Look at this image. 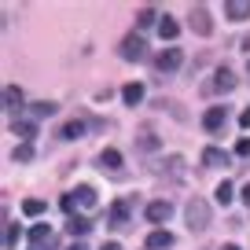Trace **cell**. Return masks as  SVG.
Returning a JSON list of instances; mask_svg holds the SVG:
<instances>
[{
	"label": "cell",
	"instance_id": "obj_19",
	"mask_svg": "<svg viewBox=\"0 0 250 250\" xmlns=\"http://www.w3.org/2000/svg\"><path fill=\"white\" fill-rule=\"evenodd\" d=\"M30 239H33V247H52V228L48 225H37V228H30Z\"/></svg>",
	"mask_w": 250,
	"mask_h": 250
},
{
	"label": "cell",
	"instance_id": "obj_29",
	"mask_svg": "<svg viewBox=\"0 0 250 250\" xmlns=\"http://www.w3.org/2000/svg\"><path fill=\"white\" fill-rule=\"evenodd\" d=\"M74 206H78V195H74V191H70V195H62V210L74 213Z\"/></svg>",
	"mask_w": 250,
	"mask_h": 250
},
{
	"label": "cell",
	"instance_id": "obj_20",
	"mask_svg": "<svg viewBox=\"0 0 250 250\" xmlns=\"http://www.w3.org/2000/svg\"><path fill=\"white\" fill-rule=\"evenodd\" d=\"M158 33H162V41H177V33H180V26H177V22H173V19H169V15H166V19H162V22H158Z\"/></svg>",
	"mask_w": 250,
	"mask_h": 250
},
{
	"label": "cell",
	"instance_id": "obj_3",
	"mask_svg": "<svg viewBox=\"0 0 250 250\" xmlns=\"http://www.w3.org/2000/svg\"><path fill=\"white\" fill-rule=\"evenodd\" d=\"M188 26H191V33H199V37H210V33H213L210 11H206L203 4H195V8H191V15H188Z\"/></svg>",
	"mask_w": 250,
	"mask_h": 250
},
{
	"label": "cell",
	"instance_id": "obj_34",
	"mask_svg": "<svg viewBox=\"0 0 250 250\" xmlns=\"http://www.w3.org/2000/svg\"><path fill=\"white\" fill-rule=\"evenodd\" d=\"M66 250H85V247H81V243H74V247H66Z\"/></svg>",
	"mask_w": 250,
	"mask_h": 250
},
{
	"label": "cell",
	"instance_id": "obj_14",
	"mask_svg": "<svg viewBox=\"0 0 250 250\" xmlns=\"http://www.w3.org/2000/svg\"><path fill=\"white\" fill-rule=\"evenodd\" d=\"M136 147H140V151H155V147H158V136H155V129H151V125H144L140 133H136Z\"/></svg>",
	"mask_w": 250,
	"mask_h": 250
},
{
	"label": "cell",
	"instance_id": "obj_11",
	"mask_svg": "<svg viewBox=\"0 0 250 250\" xmlns=\"http://www.w3.org/2000/svg\"><path fill=\"white\" fill-rule=\"evenodd\" d=\"M225 15L232 19V22L250 19V0H228V4H225Z\"/></svg>",
	"mask_w": 250,
	"mask_h": 250
},
{
	"label": "cell",
	"instance_id": "obj_16",
	"mask_svg": "<svg viewBox=\"0 0 250 250\" xmlns=\"http://www.w3.org/2000/svg\"><path fill=\"white\" fill-rule=\"evenodd\" d=\"M173 247V235L169 232H151L147 235V250H169Z\"/></svg>",
	"mask_w": 250,
	"mask_h": 250
},
{
	"label": "cell",
	"instance_id": "obj_32",
	"mask_svg": "<svg viewBox=\"0 0 250 250\" xmlns=\"http://www.w3.org/2000/svg\"><path fill=\"white\" fill-rule=\"evenodd\" d=\"M243 203H247V206H250V184H247V188H243Z\"/></svg>",
	"mask_w": 250,
	"mask_h": 250
},
{
	"label": "cell",
	"instance_id": "obj_8",
	"mask_svg": "<svg viewBox=\"0 0 250 250\" xmlns=\"http://www.w3.org/2000/svg\"><path fill=\"white\" fill-rule=\"evenodd\" d=\"M107 225H110V228H118V232H122V228H129V203H114V206H110Z\"/></svg>",
	"mask_w": 250,
	"mask_h": 250
},
{
	"label": "cell",
	"instance_id": "obj_15",
	"mask_svg": "<svg viewBox=\"0 0 250 250\" xmlns=\"http://www.w3.org/2000/svg\"><path fill=\"white\" fill-rule=\"evenodd\" d=\"M100 166H103V169H110V173H118V169H122V151L107 147V151L100 155Z\"/></svg>",
	"mask_w": 250,
	"mask_h": 250
},
{
	"label": "cell",
	"instance_id": "obj_33",
	"mask_svg": "<svg viewBox=\"0 0 250 250\" xmlns=\"http://www.w3.org/2000/svg\"><path fill=\"white\" fill-rule=\"evenodd\" d=\"M100 250H122V247H118V243H103Z\"/></svg>",
	"mask_w": 250,
	"mask_h": 250
},
{
	"label": "cell",
	"instance_id": "obj_13",
	"mask_svg": "<svg viewBox=\"0 0 250 250\" xmlns=\"http://www.w3.org/2000/svg\"><path fill=\"white\" fill-rule=\"evenodd\" d=\"M81 136H85V122L81 118H74V122H66L59 129V140H81Z\"/></svg>",
	"mask_w": 250,
	"mask_h": 250
},
{
	"label": "cell",
	"instance_id": "obj_1",
	"mask_svg": "<svg viewBox=\"0 0 250 250\" xmlns=\"http://www.w3.org/2000/svg\"><path fill=\"white\" fill-rule=\"evenodd\" d=\"M184 217H188V228L191 232H206L210 228V203L206 199H191L184 206Z\"/></svg>",
	"mask_w": 250,
	"mask_h": 250
},
{
	"label": "cell",
	"instance_id": "obj_27",
	"mask_svg": "<svg viewBox=\"0 0 250 250\" xmlns=\"http://www.w3.org/2000/svg\"><path fill=\"white\" fill-rule=\"evenodd\" d=\"M155 8H140V11H136V22H140V26H155Z\"/></svg>",
	"mask_w": 250,
	"mask_h": 250
},
{
	"label": "cell",
	"instance_id": "obj_2",
	"mask_svg": "<svg viewBox=\"0 0 250 250\" xmlns=\"http://www.w3.org/2000/svg\"><path fill=\"white\" fill-rule=\"evenodd\" d=\"M232 88H235V74H232V70H217V74L203 85V92H206V96H221V92H232Z\"/></svg>",
	"mask_w": 250,
	"mask_h": 250
},
{
	"label": "cell",
	"instance_id": "obj_7",
	"mask_svg": "<svg viewBox=\"0 0 250 250\" xmlns=\"http://www.w3.org/2000/svg\"><path fill=\"white\" fill-rule=\"evenodd\" d=\"M169 213H173L169 199H155V203H147V221H151V225H162V221H169Z\"/></svg>",
	"mask_w": 250,
	"mask_h": 250
},
{
	"label": "cell",
	"instance_id": "obj_18",
	"mask_svg": "<svg viewBox=\"0 0 250 250\" xmlns=\"http://www.w3.org/2000/svg\"><path fill=\"white\" fill-rule=\"evenodd\" d=\"M66 232H70V235H88V232H92V221H88V217H70V221H66Z\"/></svg>",
	"mask_w": 250,
	"mask_h": 250
},
{
	"label": "cell",
	"instance_id": "obj_26",
	"mask_svg": "<svg viewBox=\"0 0 250 250\" xmlns=\"http://www.w3.org/2000/svg\"><path fill=\"white\" fill-rule=\"evenodd\" d=\"M55 110H59V107H55V103H48V100H41V103H33V114H37V118H52V114H55Z\"/></svg>",
	"mask_w": 250,
	"mask_h": 250
},
{
	"label": "cell",
	"instance_id": "obj_25",
	"mask_svg": "<svg viewBox=\"0 0 250 250\" xmlns=\"http://www.w3.org/2000/svg\"><path fill=\"white\" fill-rule=\"evenodd\" d=\"M22 213H26V217H41V213H44V203H41V199H26Z\"/></svg>",
	"mask_w": 250,
	"mask_h": 250
},
{
	"label": "cell",
	"instance_id": "obj_28",
	"mask_svg": "<svg viewBox=\"0 0 250 250\" xmlns=\"http://www.w3.org/2000/svg\"><path fill=\"white\" fill-rule=\"evenodd\" d=\"M30 158H33V147L30 144H19L15 147V162H30Z\"/></svg>",
	"mask_w": 250,
	"mask_h": 250
},
{
	"label": "cell",
	"instance_id": "obj_30",
	"mask_svg": "<svg viewBox=\"0 0 250 250\" xmlns=\"http://www.w3.org/2000/svg\"><path fill=\"white\" fill-rule=\"evenodd\" d=\"M235 155H250V136H243V140L235 144Z\"/></svg>",
	"mask_w": 250,
	"mask_h": 250
},
{
	"label": "cell",
	"instance_id": "obj_6",
	"mask_svg": "<svg viewBox=\"0 0 250 250\" xmlns=\"http://www.w3.org/2000/svg\"><path fill=\"white\" fill-rule=\"evenodd\" d=\"M158 177H173V180H184L188 177V162L180 155H169L166 162H158Z\"/></svg>",
	"mask_w": 250,
	"mask_h": 250
},
{
	"label": "cell",
	"instance_id": "obj_22",
	"mask_svg": "<svg viewBox=\"0 0 250 250\" xmlns=\"http://www.w3.org/2000/svg\"><path fill=\"white\" fill-rule=\"evenodd\" d=\"M11 129H15V136H22L26 144H30L33 136H37V125H33V122H15V125H11Z\"/></svg>",
	"mask_w": 250,
	"mask_h": 250
},
{
	"label": "cell",
	"instance_id": "obj_17",
	"mask_svg": "<svg viewBox=\"0 0 250 250\" xmlns=\"http://www.w3.org/2000/svg\"><path fill=\"white\" fill-rule=\"evenodd\" d=\"M122 100L129 103V107H136V103L144 100V85H136V81H129V85L122 88Z\"/></svg>",
	"mask_w": 250,
	"mask_h": 250
},
{
	"label": "cell",
	"instance_id": "obj_23",
	"mask_svg": "<svg viewBox=\"0 0 250 250\" xmlns=\"http://www.w3.org/2000/svg\"><path fill=\"white\" fill-rule=\"evenodd\" d=\"M213 195H217V203H221V206H228V203H232V199H235V191H232V184H228V180H221Z\"/></svg>",
	"mask_w": 250,
	"mask_h": 250
},
{
	"label": "cell",
	"instance_id": "obj_36",
	"mask_svg": "<svg viewBox=\"0 0 250 250\" xmlns=\"http://www.w3.org/2000/svg\"><path fill=\"white\" fill-rule=\"evenodd\" d=\"M247 70H250V62H247Z\"/></svg>",
	"mask_w": 250,
	"mask_h": 250
},
{
	"label": "cell",
	"instance_id": "obj_24",
	"mask_svg": "<svg viewBox=\"0 0 250 250\" xmlns=\"http://www.w3.org/2000/svg\"><path fill=\"white\" fill-rule=\"evenodd\" d=\"M74 195H78V203L81 206H96V188H88V184H81L78 191H74Z\"/></svg>",
	"mask_w": 250,
	"mask_h": 250
},
{
	"label": "cell",
	"instance_id": "obj_35",
	"mask_svg": "<svg viewBox=\"0 0 250 250\" xmlns=\"http://www.w3.org/2000/svg\"><path fill=\"white\" fill-rule=\"evenodd\" d=\"M221 250H239V247H235V243H228V247H221Z\"/></svg>",
	"mask_w": 250,
	"mask_h": 250
},
{
	"label": "cell",
	"instance_id": "obj_12",
	"mask_svg": "<svg viewBox=\"0 0 250 250\" xmlns=\"http://www.w3.org/2000/svg\"><path fill=\"white\" fill-rule=\"evenodd\" d=\"M4 110H8V114H19V110H22V92H19L15 85L4 88Z\"/></svg>",
	"mask_w": 250,
	"mask_h": 250
},
{
	"label": "cell",
	"instance_id": "obj_21",
	"mask_svg": "<svg viewBox=\"0 0 250 250\" xmlns=\"http://www.w3.org/2000/svg\"><path fill=\"white\" fill-rule=\"evenodd\" d=\"M19 235H22V232H19V225H11V221H8V225H4V250H15L19 247Z\"/></svg>",
	"mask_w": 250,
	"mask_h": 250
},
{
	"label": "cell",
	"instance_id": "obj_31",
	"mask_svg": "<svg viewBox=\"0 0 250 250\" xmlns=\"http://www.w3.org/2000/svg\"><path fill=\"white\" fill-rule=\"evenodd\" d=\"M239 125H243V129H250V107H247V110L239 114Z\"/></svg>",
	"mask_w": 250,
	"mask_h": 250
},
{
	"label": "cell",
	"instance_id": "obj_10",
	"mask_svg": "<svg viewBox=\"0 0 250 250\" xmlns=\"http://www.w3.org/2000/svg\"><path fill=\"white\" fill-rule=\"evenodd\" d=\"M228 162H232V155L221 151V147H206L203 151V166L206 169H221V166H228Z\"/></svg>",
	"mask_w": 250,
	"mask_h": 250
},
{
	"label": "cell",
	"instance_id": "obj_4",
	"mask_svg": "<svg viewBox=\"0 0 250 250\" xmlns=\"http://www.w3.org/2000/svg\"><path fill=\"white\" fill-rule=\"evenodd\" d=\"M180 62H184V52H180V48H162L158 59H155V70L158 74H173V70H180Z\"/></svg>",
	"mask_w": 250,
	"mask_h": 250
},
{
	"label": "cell",
	"instance_id": "obj_9",
	"mask_svg": "<svg viewBox=\"0 0 250 250\" xmlns=\"http://www.w3.org/2000/svg\"><path fill=\"white\" fill-rule=\"evenodd\" d=\"M225 122H228V107H210L203 114V125L210 129V133H217V129H225Z\"/></svg>",
	"mask_w": 250,
	"mask_h": 250
},
{
	"label": "cell",
	"instance_id": "obj_5",
	"mask_svg": "<svg viewBox=\"0 0 250 250\" xmlns=\"http://www.w3.org/2000/svg\"><path fill=\"white\" fill-rule=\"evenodd\" d=\"M122 59H129V62H140V59H147V44H144V37L129 33V37L122 41Z\"/></svg>",
	"mask_w": 250,
	"mask_h": 250
}]
</instances>
